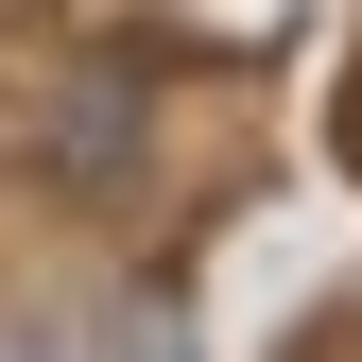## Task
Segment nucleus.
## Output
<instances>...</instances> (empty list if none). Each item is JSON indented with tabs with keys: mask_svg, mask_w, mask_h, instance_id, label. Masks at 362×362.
<instances>
[]
</instances>
